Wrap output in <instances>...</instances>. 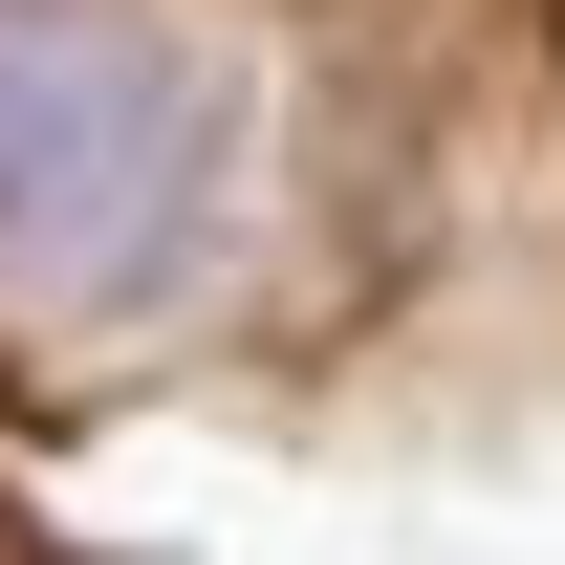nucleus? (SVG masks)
Returning a JSON list of instances; mask_svg holds the SVG:
<instances>
[{"mask_svg": "<svg viewBox=\"0 0 565 565\" xmlns=\"http://www.w3.org/2000/svg\"><path fill=\"white\" fill-rule=\"evenodd\" d=\"M196 196V87L152 44L0 22V262H131Z\"/></svg>", "mask_w": 565, "mask_h": 565, "instance_id": "1", "label": "nucleus"}]
</instances>
